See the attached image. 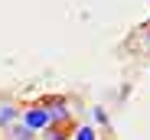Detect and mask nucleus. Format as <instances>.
Here are the masks:
<instances>
[{"instance_id":"7ed1b4c3","label":"nucleus","mask_w":150,"mask_h":140,"mask_svg":"<svg viewBox=\"0 0 150 140\" xmlns=\"http://www.w3.org/2000/svg\"><path fill=\"white\" fill-rule=\"evenodd\" d=\"M75 140H98V134L91 127H79V130H75Z\"/></svg>"},{"instance_id":"f257e3e1","label":"nucleus","mask_w":150,"mask_h":140,"mask_svg":"<svg viewBox=\"0 0 150 140\" xmlns=\"http://www.w3.org/2000/svg\"><path fill=\"white\" fill-rule=\"evenodd\" d=\"M23 127H26L30 134H36V130H46L49 124H52V111H49L46 104H36V108H26L23 111Z\"/></svg>"},{"instance_id":"f03ea898","label":"nucleus","mask_w":150,"mask_h":140,"mask_svg":"<svg viewBox=\"0 0 150 140\" xmlns=\"http://www.w3.org/2000/svg\"><path fill=\"white\" fill-rule=\"evenodd\" d=\"M13 121H16V108H10V104H7L4 111H0V124H13Z\"/></svg>"}]
</instances>
